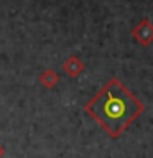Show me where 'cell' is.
<instances>
[{
  "mask_svg": "<svg viewBox=\"0 0 153 158\" xmlns=\"http://www.w3.org/2000/svg\"><path fill=\"white\" fill-rule=\"evenodd\" d=\"M142 110L143 104L118 79H110L86 106V112L114 138L120 135Z\"/></svg>",
  "mask_w": 153,
  "mask_h": 158,
  "instance_id": "6da1fadb",
  "label": "cell"
},
{
  "mask_svg": "<svg viewBox=\"0 0 153 158\" xmlns=\"http://www.w3.org/2000/svg\"><path fill=\"white\" fill-rule=\"evenodd\" d=\"M63 66H64V71H66L69 76H77V74L82 71V68H84L82 63L79 61L76 56H71L66 63L63 64Z\"/></svg>",
  "mask_w": 153,
  "mask_h": 158,
  "instance_id": "3957f363",
  "label": "cell"
},
{
  "mask_svg": "<svg viewBox=\"0 0 153 158\" xmlns=\"http://www.w3.org/2000/svg\"><path fill=\"white\" fill-rule=\"evenodd\" d=\"M135 36L138 38V41L140 43H150L151 41V38H153V28H151V25L148 23V22H143L138 25V28L135 30Z\"/></svg>",
  "mask_w": 153,
  "mask_h": 158,
  "instance_id": "7a4b0ae2",
  "label": "cell"
},
{
  "mask_svg": "<svg viewBox=\"0 0 153 158\" xmlns=\"http://www.w3.org/2000/svg\"><path fill=\"white\" fill-rule=\"evenodd\" d=\"M41 82H43L46 87H53L54 84L58 82V76L51 71V69H48V71H44V73L41 74Z\"/></svg>",
  "mask_w": 153,
  "mask_h": 158,
  "instance_id": "277c9868",
  "label": "cell"
}]
</instances>
